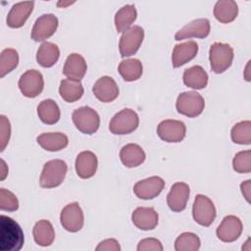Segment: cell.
<instances>
[{"instance_id": "cell-1", "label": "cell", "mask_w": 251, "mask_h": 251, "mask_svg": "<svg viewBox=\"0 0 251 251\" xmlns=\"http://www.w3.org/2000/svg\"><path fill=\"white\" fill-rule=\"evenodd\" d=\"M24 232L20 225L12 218L1 215L0 250L19 251L24 245Z\"/></svg>"}, {"instance_id": "cell-2", "label": "cell", "mask_w": 251, "mask_h": 251, "mask_svg": "<svg viewBox=\"0 0 251 251\" xmlns=\"http://www.w3.org/2000/svg\"><path fill=\"white\" fill-rule=\"evenodd\" d=\"M68 171L66 162L60 159L48 161L44 164L39 183L43 188H55L62 184Z\"/></svg>"}, {"instance_id": "cell-3", "label": "cell", "mask_w": 251, "mask_h": 251, "mask_svg": "<svg viewBox=\"0 0 251 251\" xmlns=\"http://www.w3.org/2000/svg\"><path fill=\"white\" fill-rule=\"evenodd\" d=\"M209 60L212 71L216 74H222L231 66L233 49L227 43L215 42L210 47Z\"/></svg>"}, {"instance_id": "cell-4", "label": "cell", "mask_w": 251, "mask_h": 251, "mask_svg": "<svg viewBox=\"0 0 251 251\" xmlns=\"http://www.w3.org/2000/svg\"><path fill=\"white\" fill-rule=\"evenodd\" d=\"M72 119L75 127L84 134H93L100 126V117L98 113L88 107H80L73 112Z\"/></svg>"}, {"instance_id": "cell-5", "label": "cell", "mask_w": 251, "mask_h": 251, "mask_svg": "<svg viewBox=\"0 0 251 251\" xmlns=\"http://www.w3.org/2000/svg\"><path fill=\"white\" fill-rule=\"evenodd\" d=\"M205 100L201 94L195 91H186L178 95L176 103L177 112L188 118H195L202 114Z\"/></svg>"}, {"instance_id": "cell-6", "label": "cell", "mask_w": 251, "mask_h": 251, "mask_svg": "<svg viewBox=\"0 0 251 251\" xmlns=\"http://www.w3.org/2000/svg\"><path fill=\"white\" fill-rule=\"evenodd\" d=\"M139 125L138 115L131 109L126 108L118 112L110 121L109 129L113 134H128Z\"/></svg>"}, {"instance_id": "cell-7", "label": "cell", "mask_w": 251, "mask_h": 251, "mask_svg": "<svg viewBox=\"0 0 251 251\" xmlns=\"http://www.w3.org/2000/svg\"><path fill=\"white\" fill-rule=\"evenodd\" d=\"M216 208L212 200L203 194L196 195L192 207L193 220L200 226H209L216 218Z\"/></svg>"}, {"instance_id": "cell-8", "label": "cell", "mask_w": 251, "mask_h": 251, "mask_svg": "<svg viewBox=\"0 0 251 251\" xmlns=\"http://www.w3.org/2000/svg\"><path fill=\"white\" fill-rule=\"evenodd\" d=\"M143 38L144 30L139 25H131L129 28L124 31L119 42L121 56L126 58L134 55L138 51Z\"/></svg>"}, {"instance_id": "cell-9", "label": "cell", "mask_w": 251, "mask_h": 251, "mask_svg": "<svg viewBox=\"0 0 251 251\" xmlns=\"http://www.w3.org/2000/svg\"><path fill=\"white\" fill-rule=\"evenodd\" d=\"M60 222L63 227L70 232L80 230L84 224V216L79 204L74 202L66 205L61 212Z\"/></svg>"}, {"instance_id": "cell-10", "label": "cell", "mask_w": 251, "mask_h": 251, "mask_svg": "<svg viewBox=\"0 0 251 251\" xmlns=\"http://www.w3.org/2000/svg\"><path fill=\"white\" fill-rule=\"evenodd\" d=\"M44 87V79L40 72L27 70L19 79V88L24 96L34 98L38 96Z\"/></svg>"}, {"instance_id": "cell-11", "label": "cell", "mask_w": 251, "mask_h": 251, "mask_svg": "<svg viewBox=\"0 0 251 251\" xmlns=\"http://www.w3.org/2000/svg\"><path fill=\"white\" fill-rule=\"evenodd\" d=\"M159 137L170 143H177L183 140L186 134V126L183 122L177 120H164L157 126Z\"/></svg>"}, {"instance_id": "cell-12", "label": "cell", "mask_w": 251, "mask_h": 251, "mask_svg": "<svg viewBox=\"0 0 251 251\" xmlns=\"http://www.w3.org/2000/svg\"><path fill=\"white\" fill-rule=\"evenodd\" d=\"M58 19L53 14H43L35 21L31 29V38L34 41H44L51 37L58 27Z\"/></svg>"}, {"instance_id": "cell-13", "label": "cell", "mask_w": 251, "mask_h": 251, "mask_svg": "<svg viewBox=\"0 0 251 251\" xmlns=\"http://www.w3.org/2000/svg\"><path fill=\"white\" fill-rule=\"evenodd\" d=\"M165 187V180L157 176L137 181L133 186L134 194L143 200L157 197Z\"/></svg>"}, {"instance_id": "cell-14", "label": "cell", "mask_w": 251, "mask_h": 251, "mask_svg": "<svg viewBox=\"0 0 251 251\" xmlns=\"http://www.w3.org/2000/svg\"><path fill=\"white\" fill-rule=\"evenodd\" d=\"M242 228L243 226L240 219L233 215H228L223 219L216 233L220 240L224 242H233L241 235Z\"/></svg>"}, {"instance_id": "cell-15", "label": "cell", "mask_w": 251, "mask_h": 251, "mask_svg": "<svg viewBox=\"0 0 251 251\" xmlns=\"http://www.w3.org/2000/svg\"><path fill=\"white\" fill-rule=\"evenodd\" d=\"M211 29L210 21L208 19H196L187 25H185L182 28H180L175 35L176 40H182L192 37L197 38H205L209 35Z\"/></svg>"}, {"instance_id": "cell-16", "label": "cell", "mask_w": 251, "mask_h": 251, "mask_svg": "<svg viewBox=\"0 0 251 251\" xmlns=\"http://www.w3.org/2000/svg\"><path fill=\"white\" fill-rule=\"evenodd\" d=\"M190 189L187 183L179 181L172 185L167 196V203L173 212H181L186 208Z\"/></svg>"}, {"instance_id": "cell-17", "label": "cell", "mask_w": 251, "mask_h": 251, "mask_svg": "<svg viewBox=\"0 0 251 251\" xmlns=\"http://www.w3.org/2000/svg\"><path fill=\"white\" fill-rule=\"evenodd\" d=\"M92 92L99 101L110 103L119 96V86L111 76L105 75L96 80Z\"/></svg>"}, {"instance_id": "cell-18", "label": "cell", "mask_w": 251, "mask_h": 251, "mask_svg": "<svg viewBox=\"0 0 251 251\" xmlns=\"http://www.w3.org/2000/svg\"><path fill=\"white\" fill-rule=\"evenodd\" d=\"M34 2L25 1L13 5L7 16V25L12 28L22 27L33 11Z\"/></svg>"}, {"instance_id": "cell-19", "label": "cell", "mask_w": 251, "mask_h": 251, "mask_svg": "<svg viewBox=\"0 0 251 251\" xmlns=\"http://www.w3.org/2000/svg\"><path fill=\"white\" fill-rule=\"evenodd\" d=\"M131 221L137 228L142 230H151L157 226L159 216L154 208L138 207L133 211Z\"/></svg>"}, {"instance_id": "cell-20", "label": "cell", "mask_w": 251, "mask_h": 251, "mask_svg": "<svg viewBox=\"0 0 251 251\" xmlns=\"http://www.w3.org/2000/svg\"><path fill=\"white\" fill-rule=\"evenodd\" d=\"M75 172L76 175L83 179L92 177L98 167V159L91 151L80 152L75 159Z\"/></svg>"}, {"instance_id": "cell-21", "label": "cell", "mask_w": 251, "mask_h": 251, "mask_svg": "<svg viewBox=\"0 0 251 251\" xmlns=\"http://www.w3.org/2000/svg\"><path fill=\"white\" fill-rule=\"evenodd\" d=\"M198 52V44L193 40H188L176 44L173 50L172 64L174 68H178L195 58Z\"/></svg>"}, {"instance_id": "cell-22", "label": "cell", "mask_w": 251, "mask_h": 251, "mask_svg": "<svg viewBox=\"0 0 251 251\" xmlns=\"http://www.w3.org/2000/svg\"><path fill=\"white\" fill-rule=\"evenodd\" d=\"M87 65L84 58L78 53H72L65 62L63 74L70 79L80 80L85 75Z\"/></svg>"}, {"instance_id": "cell-23", "label": "cell", "mask_w": 251, "mask_h": 251, "mask_svg": "<svg viewBox=\"0 0 251 251\" xmlns=\"http://www.w3.org/2000/svg\"><path fill=\"white\" fill-rule=\"evenodd\" d=\"M146 158L144 150L135 143H128L122 147L120 151V159L127 168H134L141 165Z\"/></svg>"}, {"instance_id": "cell-24", "label": "cell", "mask_w": 251, "mask_h": 251, "mask_svg": "<svg viewBox=\"0 0 251 251\" xmlns=\"http://www.w3.org/2000/svg\"><path fill=\"white\" fill-rule=\"evenodd\" d=\"M37 143L45 150L56 152L66 148L69 144V138L62 132H44L36 137Z\"/></svg>"}, {"instance_id": "cell-25", "label": "cell", "mask_w": 251, "mask_h": 251, "mask_svg": "<svg viewBox=\"0 0 251 251\" xmlns=\"http://www.w3.org/2000/svg\"><path fill=\"white\" fill-rule=\"evenodd\" d=\"M183 83L193 89H203L208 84V75L201 66H193L183 73Z\"/></svg>"}, {"instance_id": "cell-26", "label": "cell", "mask_w": 251, "mask_h": 251, "mask_svg": "<svg viewBox=\"0 0 251 251\" xmlns=\"http://www.w3.org/2000/svg\"><path fill=\"white\" fill-rule=\"evenodd\" d=\"M214 16L222 24H228L238 15V6L232 0H220L215 4Z\"/></svg>"}, {"instance_id": "cell-27", "label": "cell", "mask_w": 251, "mask_h": 251, "mask_svg": "<svg viewBox=\"0 0 251 251\" xmlns=\"http://www.w3.org/2000/svg\"><path fill=\"white\" fill-rule=\"evenodd\" d=\"M33 238L36 244L39 246H50L55 239V231L52 224L47 220L38 221L32 230Z\"/></svg>"}, {"instance_id": "cell-28", "label": "cell", "mask_w": 251, "mask_h": 251, "mask_svg": "<svg viewBox=\"0 0 251 251\" xmlns=\"http://www.w3.org/2000/svg\"><path fill=\"white\" fill-rule=\"evenodd\" d=\"M83 86L80 80L65 78L60 82V96L68 103H73L79 100L83 95Z\"/></svg>"}, {"instance_id": "cell-29", "label": "cell", "mask_w": 251, "mask_h": 251, "mask_svg": "<svg viewBox=\"0 0 251 251\" xmlns=\"http://www.w3.org/2000/svg\"><path fill=\"white\" fill-rule=\"evenodd\" d=\"M60 57L59 47L52 42H43L36 53V61L43 68L54 66Z\"/></svg>"}, {"instance_id": "cell-30", "label": "cell", "mask_w": 251, "mask_h": 251, "mask_svg": "<svg viewBox=\"0 0 251 251\" xmlns=\"http://www.w3.org/2000/svg\"><path fill=\"white\" fill-rule=\"evenodd\" d=\"M37 115L40 121L46 125H54L58 123L61 112L58 104L52 99H45L37 106Z\"/></svg>"}, {"instance_id": "cell-31", "label": "cell", "mask_w": 251, "mask_h": 251, "mask_svg": "<svg viewBox=\"0 0 251 251\" xmlns=\"http://www.w3.org/2000/svg\"><path fill=\"white\" fill-rule=\"evenodd\" d=\"M118 71L126 81H134L142 75L143 67L138 59L131 58L123 60L118 67Z\"/></svg>"}, {"instance_id": "cell-32", "label": "cell", "mask_w": 251, "mask_h": 251, "mask_svg": "<svg viewBox=\"0 0 251 251\" xmlns=\"http://www.w3.org/2000/svg\"><path fill=\"white\" fill-rule=\"evenodd\" d=\"M137 17L134 5L128 4L122 7L115 15V25L118 32H124L131 26Z\"/></svg>"}, {"instance_id": "cell-33", "label": "cell", "mask_w": 251, "mask_h": 251, "mask_svg": "<svg viewBox=\"0 0 251 251\" xmlns=\"http://www.w3.org/2000/svg\"><path fill=\"white\" fill-rule=\"evenodd\" d=\"M230 136L234 143L249 145L251 143V122L242 121L235 124L231 128Z\"/></svg>"}, {"instance_id": "cell-34", "label": "cell", "mask_w": 251, "mask_h": 251, "mask_svg": "<svg viewBox=\"0 0 251 251\" xmlns=\"http://www.w3.org/2000/svg\"><path fill=\"white\" fill-rule=\"evenodd\" d=\"M19 64V54L13 48L4 49L0 55V76L3 77L17 68Z\"/></svg>"}, {"instance_id": "cell-35", "label": "cell", "mask_w": 251, "mask_h": 251, "mask_svg": "<svg viewBox=\"0 0 251 251\" xmlns=\"http://www.w3.org/2000/svg\"><path fill=\"white\" fill-rule=\"evenodd\" d=\"M200 245V238L193 232H183L175 241V249L176 251H197Z\"/></svg>"}, {"instance_id": "cell-36", "label": "cell", "mask_w": 251, "mask_h": 251, "mask_svg": "<svg viewBox=\"0 0 251 251\" xmlns=\"http://www.w3.org/2000/svg\"><path fill=\"white\" fill-rule=\"evenodd\" d=\"M232 168L238 174H249L251 172V151L238 152L232 160Z\"/></svg>"}, {"instance_id": "cell-37", "label": "cell", "mask_w": 251, "mask_h": 251, "mask_svg": "<svg viewBox=\"0 0 251 251\" xmlns=\"http://www.w3.org/2000/svg\"><path fill=\"white\" fill-rule=\"evenodd\" d=\"M19 208V200L16 195L5 188H0V209L2 211L14 212Z\"/></svg>"}, {"instance_id": "cell-38", "label": "cell", "mask_w": 251, "mask_h": 251, "mask_svg": "<svg viewBox=\"0 0 251 251\" xmlns=\"http://www.w3.org/2000/svg\"><path fill=\"white\" fill-rule=\"evenodd\" d=\"M11 136V125L7 117L4 115L0 116V143L1 147L0 150L4 151L6 146L9 143Z\"/></svg>"}, {"instance_id": "cell-39", "label": "cell", "mask_w": 251, "mask_h": 251, "mask_svg": "<svg viewBox=\"0 0 251 251\" xmlns=\"http://www.w3.org/2000/svg\"><path fill=\"white\" fill-rule=\"evenodd\" d=\"M163 249L160 240L153 237L141 239L137 245V251H163Z\"/></svg>"}, {"instance_id": "cell-40", "label": "cell", "mask_w": 251, "mask_h": 251, "mask_svg": "<svg viewBox=\"0 0 251 251\" xmlns=\"http://www.w3.org/2000/svg\"><path fill=\"white\" fill-rule=\"evenodd\" d=\"M121 246L115 238H108L101 241L97 247L96 251H120Z\"/></svg>"}, {"instance_id": "cell-41", "label": "cell", "mask_w": 251, "mask_h": 251, "mask_svg": "<svg viewBox=\"0 0 251 251\" xmlns=\"http://www.w3.org/2000/svg\"><path fill=\"white\" fill-rule=\"evenodd\" d=\"M240 190L244 198L248 203H250V196H251V180L247 179L240 184Z\"/></svg>"}, {"instance_id": "cell-42", "label": "cell", "mask_w": 251, "mask_h": 251, "mask_svg": "<svg viewBox=\"0 0 251 251\" xmlns=\"http://www.w3.org/2000/svg\"><path fill=\"white\" fill-rule=\"evenodd\" d=\"M0 170H1V176H0V179L1 180H4L6 178V176H8V167L5 163V161L3 159H1L0 161Z\"/></svg>"}, {"instance_id": "cell-43", "label": "cell", "mask_w": 251, "mask_h": 251, "mask_svg": "<svg viewBox=\"0 0 251 251\" xmlns=\"http://www.w3.org/2000/svg\"><path fill=\"white\" fill-rule=\"evenodd\" d=\"M250 61H248L246 67H245V71H244V77L247 81H250V75H249V69H250Z\"/></svg>"}, {"instance_id": "cell-44", "label": "cell", "mask_w": 251, "mask_h": 251, "mask_svg": "<svg viewBox=\"0 0 251 251\" xmlns=\"http://www.w3.org/2000/svg\"><path fill=\"white\" fill-rule=\"evenodd\" d=\"M250 241H251V239L250 238H248L247 240H246V242H245V246H242V250H250L251 249V246H250Z\"/></svg>"}, {"instance_id": "cell-45", "label": "cell", "mask_w": 251, "mask_h": 251, "mask_svg": "<svg viewBox=\"0 0 251 251\" xmlns=\"http://www.w3.org/2000/svg\"><path fill=\"white\" fill-rule=\"evenodd\" d=\"M74 3H75V2H58L57 5H58L59 7H67V6H70V5L74 4Z\"/></svg>"}]
</instances>
